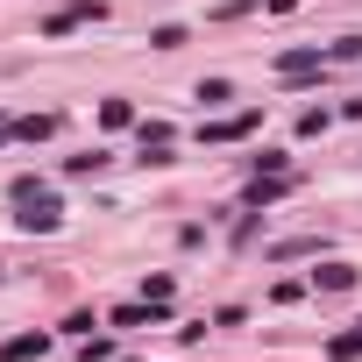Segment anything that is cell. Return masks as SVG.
Instances as JSON below:
<instances>
[{"mask_svg": "<svg viewBox=\"0 0 362 362\" xmlns=\"http://www.w3.org/2000/svg\"><path fill=\"white\" fill-rule=\"evenodd\" d=\"M320 249H327V242H320V235H298V242H277V249H270V256H277V263H291V256H320Z\"/></svg>", "mask_w": 362, "mask_h": 362, "instance_id": "cell-6", "label": "cell"}, {"mask_svg": "<svg viewBox=\"0 0 362 362\" xmlns=\"http://www.w3.org/2000/svg\"><path fill=\"white\" fill-rule=\"evenodd\" d=\"M50 348V334H15V341H0V355L8 362H29V355H43Z\"/></svg>", "mask_w": 362, "mask_h": 362, "instance_id": "cell-4", "label": "cell"}, {"mask_svg": "<svg viewBox=\"0 0 362 362\" xmlns=\"http://www.w3.org/2000/svg\"><path fill=\"white\" fill-rule=\"evenodd\" d=\"M256 121H263V114H235V121H214V128H206V142H235V135H249Z\"/></svg>", "mask_w": 362, "mask_h": 362, "instance_id": "cell-5", "label": "cell"}, {"mask_svg": "<svg viewBox=\"0 0 362 362\" xmlns=\"http://www.w3.org/2000/svg\"><path fill=\"white\" fill-rule=\"evenodd\" d=\"M107 8L100 0H71V8H57V15H43V36H64V29H78V22H100Z\"/></svg>", "mask_w": 362, "mask_h": 362, "instance_id": "cell-2", "label": "cell"}, {"mask_svg": "<svg viewBox=\"0 0 362 362\" xmlns=\"http://www.w3.org/2000/svg\"><path fill=\"white\" fill-rule=\"evenodd\" d=\"M277 71H284V78H313V71H327V57H320V50H284Z\"/></svg>", "mask_w": 362, "mask_h": 362, "instance_id": "cell-3", "label": "cell"}, {"mask_svg": "<svg viewBox=\"0 0 362 362\" xmlns=\"http://www.w3.org/2000/svg\"><path fill=\"white\" fill-rule=\"evenodd\" d=\"M156 313H163V305H149V313H142V305H121L114 327H156Z\"/></svg>", "mask_w": 362, "mask_h": 362, "instance_id": "cell-9", "label": "cell"}, {"mask_svg": "<svg viewBox=\"0 0 362 362\" xmlns=\"http://www.w3.org/2000/svg\"><path fill=\"white\" fill-rule=\"evenodd\" d=\"M313 284H320V291H348L355 270H348V263H327V270H313Z\"/></svg>", "mask_w": 362, "mask_h": 362, "instance_id": "cell-7", "label": "cell"}, {"mask_svg": "<svg viewBox=\"0 0 362 362\" xmlns=\"http://www.w3.org/2000/svg\"><path fill=\"white\" fill-rule=\"evenodd\" d=\"M327 355H334V362H348V355H362V327H348V334H334V341H327Z\"/></svg>", "mask_w": 362, "mask_h": 362, "instance_id": "cell-8", "label": "cell"}, {"mask_svg": "<svg viewBox=\"0 0 362 362\" xmlns=\"http://www.w3.org/2000/svg\"><path fill=\"white\" fill-rule=\"evenodd\" d=\"M100 121H107V128H128V121H135V107H128V100H107V107H100Z\"/></svg>", "mask_w": 362, "mask_h": 362, "instance_id": "cell-10", "label": "cell"}, {"mask_svg": "<svg viewBox=\"0 0 362 362\" xmlns=\"http://www.w3.org/2000/svg\"><path fill=\"white\" fill-rule=\"evenodd\" d=\"M334 57H348V64H362V36H341V43H334Z\"/></svg>", "mask_w": 362, "mask_h": 362, "instance_id": "cell-11", "label": "cell"}, {"mask_svg": "<svg viewBox=\"0 0 362 362\" xmlns=\"http://www.w3.org/2000/svg\"><path fill=\"white\" fill-rule=\"evenodd\" d=\"M57 221H64V206H57L50 192H36V199H22V214H15V228H22V235H50Z\"/></svg>", "mask_w": 362, "mask_h": 362, "instance_id": "cell-1", "label": "cell"}]
</instances>
